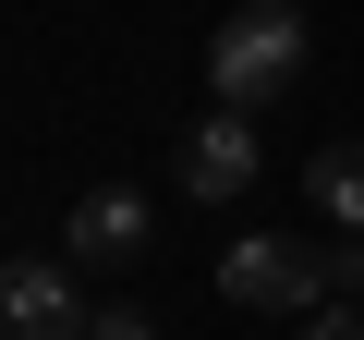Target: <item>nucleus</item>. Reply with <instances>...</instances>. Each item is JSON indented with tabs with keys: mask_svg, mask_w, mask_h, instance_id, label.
<instances>
[{
	"mask_svg": "<svg viewBox=\"0 0 364 340\" xmlns=\"http://www.w3.org/2000/svg\"><path fill=\"white\" fill-rule=\"evenodd\" d=\"M61 243H73V267H134V255L158 243V207H146L134 183H97V195H73Z\"/></svg>",
	"mask_w": 364,
	"mask_h": 340,
	"instance_id": "nucleus-5",
	"label": "nucleus"
},
{
	"mask_svg": "<svg viewBox=\"0 0 364 340\" xmlns=\"http://www.w3.org/2000/svg\"><path fill=\"white\" fill-rule=\"evenodd\" d=\"M267 170V134H255V110H207L195 134H182V158H170V183L195 195V207H231L243 183Z\"/></svg>",
	"mask_w": 364,
	"mask_h": 340,
	"instance_id": "nucleus-3",
	"label": "nucleus"
},
{
	"mask_svg": "<svg viewBox=\"0 0 364 340\" xmlns=\"http://www.w3.org/2000/svg\"><path fill=\"white\" fill-rule=\"evenodd\" d=\"M304 195H316V219H328V231H364V146H316Z\"/></svg>",
	"mask_w": 364,
	"mask_h": 340,
	"instance_id": "nucleus-6",
	"label": "nucleus"
},
{
	"mask_svg": "<svg viewBox=\"0 0 364 340\" xmlns=\"http://www.w3.org/2000/svg\"><path fill=\"white\" fill-rule=\"evenodd\" d=\"M0 328H13V340H85L97 304L73 292V255H13V267H0Z\"/></svg>",
	"mask_w": 364,
	"mask_h": 340,
	"instance_id": "nucleus-4",
	"label": "nucleus"
},
{
	"mask_svg": "<svg viewBox=\"0 0 364 340\" xmlns=\"http://www.w3.org/2000/svg\"><path fill=\"white\" fill-rule=\"evenodd\" d=\"M328 280H340V292L364 304V231H340V255H328Z\"/></svg>",
	"mask_w": 364,
	"mask_h": 340,
	"instance_id": "nucleus-9",
	"label": "nucleus"
},
{
	"mask_svg": "<svg viewBox=\"0 0 364 340\" xmlns=\"http://www.w3.org/2000/svg\"><path fill=\"white\" fill-rule=\"evenodd\" d=\"M340 280L316 243H279V231H231L219 243V304H255V316H316Z\"/></svg>",
	"mask_w": 364,
	"mask_h": 340,
	"instance_id": "nucleus-2",
	"label": "nucleus"
},
{
	"mask_svg": "<svg viewBox=\"0 0 364 340\" xmlns=\"http://www.w3.org/2000/svg\"><path fill=\"white\" fill-rule=\"evenodd\" d=\"M291 73H304V13L291 0H243V13L207 37V97L219 110H267Z\"/></svg>",
	"mask_w": 364,
	"mask_h": 340,
	"instance_id": "nucleus-1",
	"label": "nucleus"
},
{
	"mask_svg": "<svg viewBox=\"0 0 364 340\" xmlns=\"http://www.w3.org/2000/svg\"><path fill=\"white\" fill-rule=\"evenodd\" d=\"M85 340H158V316H134V304H97V328Z\"/></svg>",
	"mask_w": 364,
	"mask_h": 340,
	"instance_id": "nucleus-7",
	"label": "nucleus"
},
{
	"mask_svg": "<svg viewBox=\"0 0 364 340\" xmlns=\"http://www.w3.org/2000/svg\"><path fill=\"white\" fill-rule=\"evenodd\" d=\"M291 340H364V316H352V304H316V316H304Z\"/></svg>",
	"mask_w": 364,
	"mask_h": 340,
	"instance_id": "nucleus-8",
	"label": "nucleus"
}]
</instances>
